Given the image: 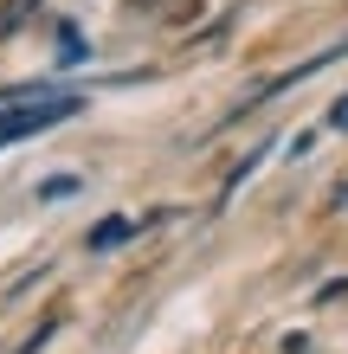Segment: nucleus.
Listing matches in <instances>:
<instances>
[{
	"mask_svg": "<svg viewBox=\"0 0 348 354\" xmlns=\"http://www.w3.org/2000/svg\"><path fill=\"white\" fill-rule=\"evenodd\" d=\"M77 187H84L77 174H52L46 187H39V200H65V194H77Z\"/></svg>",
	"mask_w": 348,
	"mask_h": 354,
	"instance_id": "4",
	"label": "nucleus"
},
{
	"mask_svg": "<svg viewBox=\"0 0 348 354\" xmlns=\"http://www.w3.org/2000/svg\"><path fill=\"white\" fill-rule=\"evenodd\" d=\"M77 116V97H26V103H7L0 110V149H13V142H33L39 129H52V122Z\"/></svg>",
	"mask_w": 348,
	"mask_h": 354,
	"instance_id": "1",
	"label": "nucleus"
},
{
	"mask_svg": "<svg viewBox=\"0 0 348 354\" xmlns=\"http://www.w3.org/2000/svg\"><path fill=\"white\" fill-rule=\"evenodd\" d=\"M52 335H58V316H46V322H39V328H33V335H26V348H19V354H39V348H46V342H52Z\"/></svg>",
	"mask_w": 348,
	"mask_h": 354,
	"instance_id": "5",
	"label": "nucleus"
},
{
	"mask_svg": "<svg viewBox=\"0 0 348 354\" xmlns=\"http://www.w3.org/2000/svg\"><path fill=\"white\" fill-rule=\"evenodd\" d=\"M33 7H39V0H7V7H0V39H13V32H19V19H26Z\"/></svg>",
	"mask_w": 348,
	"mask_h": 354,
	"instance_id": "3",
	"label": "nucleus"
},
{
	"mask_svg": "<svg viewBox=\"0 0 348 354\" xmlns=\"http://www.w3.org/2000/svg\"><path fill=\"white\" fill-rule=\"evenodd\" d=\"M336 297H348V277H336V283H322V290H316V303H336Z\"/></svg>",
	"mask_w": 348,
	"mask_h": 354,
	"instance_id": "7",
	"label": "nucleus"
},
{
	"mask_svg": "<svg viewBox=\"0 0 348 354\" xmlns=\"http://www.w3.org/2000/svg\"><path fill=\"white\" fill-rule=\"evenodd\" d=\"M155 7H161V13H168V19H187V13L200 7V0H155Z\"/></svg>",
	"mask_w": 348,
	"mask_h": 354,
	"instance_id": "6",
	"label": "nucleus"
},
{
	"mask_svg": "<svg viewBox=\"0 0 348 354\" xmlns=\"http://www.w3.org/2000/svg\"><path fill=\"white\" fill-rule=\"evenodd\" d=\"M329 129H348V97H342L336 110H329Z\"/></svg>",
	"mask_w": 348,
	"mask_h": 354,
	"instance_id": "8",
	"label": "nucleus"
},
{
	"mask_svg": "<svg viewBox=\"0 0 348 354\" xmlns=\"http://www.w3.org/2000/svg\"><path fill=\"white\" fill-rule=\"evenodd\" d=\"M129 239H136V219L110 213V219H97V225H91V239H84V245H91V252H116V245H129Z\"/></svg>",
	"mask_w": 348,
	"mask_h": 354,
	"instance_id": "2",
	"label": "nucleus"
},
{
	"mask_svg": "<svg viewBox=\"0 0 348 354\" xmlns=\"http://www.w3.org/2000/svg\"><path fill=\"white\" fill-rule=\"evenodd\" d=\"M336 206H348V180H342V187H336Z\"/></svg>",
	"mask_w": 348,
	"mask_h": 354,
	"instance_id": "9",
	"label": "nucleus"
}]
</instances>
